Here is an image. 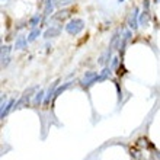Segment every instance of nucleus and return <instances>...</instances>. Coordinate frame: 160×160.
Wrapping results in <instances>:
<instances>
[{
    "mask_svg": "<svg viewBox=\"0 0 160 160\" xmlns=\"http://www.w3.org/2000/svg\"><path fill=\"white\" fill-rule=\"evenodd\" d=\"M64 29H66V32H67L68 35L76 37V35H79L80 32L84 29V21L80 19V18H73V19H70V21L66 23Z\"/></svg>",
    "mask_w": 160,
    "mask_h": 160,
    "instance_id": "obj_1",
    "label": "nucleus"
},
{
    "mask_svg": "<svg viewBox=\"0 0 160 160\" xmlns=\"http://www.w3.org/2000/svg\"><path fill=\"white\" fill-rule=\"evenodd\" d=\"M127 25H128V28L132 31H135L138 28V25H140V9L137 8V6L131 10L130 16L127 19Z\"/></svg>",
    "mask_w": 160,
    "mask_h": 160,
    "instance_id": "obj_2",
    "label": "nucleus"
},
{
    "mask_svg": "<svg viewBox=\"0 0 160 160\" xmlns=\"http://www.w3.org/2000/svg\"><path fill=\"white\" fill-rule=\"evenodd\" d=\"M98 76H99L98 72H93V70L86 72L83 79H82V82H80L82 88H90V86H93L95 83H98Z\"/></svg>",
    "mask_w": 160,
    "mask_h": 160,
    "instance_id": "obj_3",
    "label": "nucleus"
},
{
    "mask_svg": "<svg viewBox=\"0 0 160 160\" xmlns=\"http://www.w3.org/2000/svg\"><path fill=\"white\" fill-rule=\"evenodd\" d=\"M111 55H112V48H108V50H106L105 52H103V54L101 55V58H99V61H98V63L101 64V66H103V67L109 66Z\"/></svg>",
    "mask_w": 160,
    "mask_h": 160,
    "instance_id": "obj_4",
    "label": "nucleus"
},
{
    "mask_svg": "<svg viewBox=\"0 0 160 160\" xmlns=\"http://www.w3.org/2000/svg\"><path fill=\"white\" fill-rule=\"evenodd\" d=\"M28 45V37L25 35H19L15 41V50H25Z\"/></svg>",
    "mask_w": 160,
    "mask_h": 160,
    "instance_id": "obj_5",
    "label": "nucleus"
},
{
    "mask_svg": "<svg viewBox=\"0 0 160 160\" xmlns=\"http://www.w3.org/2000/svg\"><path fill=\"white\" fill-rule=\"evenodd\" d=\"M60 32H61L60 28H57V26H51V28H48V29L44 32V38L50 39V38H54V37H58Z\"/></svg>",
    "mask_w": 160,
    "mask_h": 160,
    "instance_id": "obj_6",
    "label": "nucleus"
},
{
    "mask_svg": "<svg viewBox=\"0 0 160 160\" xmlns=\"http://www.w3.org/2000/svg\"><path fill=\"white\" fill-rule=\"evenodd\" d=\"M119 42H121V37H119V29H117L114 32V35H112V38H111V42H109V48H117L118 50L119 47Z\"/></svg>",
    "mask_w": 160,
    "mask_h": 160,
    "instance_id": "obj_7",
    "label": "nucleus"
},
{
    "mask_svg": "<svg viewBox=\"0 0 160 160\" xmlns=\"http://www.w3.org/2000/svg\"><path fill=\"white\" fill-rule=\"evenodd\" d=\"M44 6H45V8H44V16H50L55 8L54 0H45V2H44Z\"/></svg>",
    "mask_w": 160,
    "mask_h": 160,
    "instance_id": "obj_8",
    "label": "nucleus"
},
{
    "mask_svg": "<svg viewBox=\"0 0 160 160\" xmlns=\"http://www.w3.org/2000/svg\"><path fill=\"white\" fill-rule=\"evenodd\" d=\"M41 21H42V15H41V13H35L34 16L31 18V21H29L31 29H34V28H38V25L41 23Z\"/></svg>",
    "mask_w": 160,
    "mask_h": 160,
    "instance_id": "obj_9",
    "label": "nucleus"
},
{
    "mask_svg": "<svg viewBox=\"0 0 160 160\" xmlns=\"http://www.w3.org/2000/svg\"><path fill=\"white\" fill-rule=\"evenodd\" d=\"M111 74H112V70H111L109 66H106V67H103V70L99 73V76H98V82H103V80H106Z\"/></svg>",
    "mask_w": 160,
    "mask_h": 160,
    "instance_id": "obj_10",
    "label": "nucleus"
},
{
    "mask_svg": "<svg viewBox=\"0 0 160 160\" xmlns=\"http://www.w3.org/2000/svg\"><path fill=\"white\" fill-rule=\"evenodd\" d=\"M148 21H150V13H148V10H143V12L140 13V25L147 26Z\"/></svg>",
    "mask_w": 160,
    "mask_h": 160,
    "instance_id": "obj_11",
    "label": "nucleus"
},
{
    "mask_svg": "<svg viewBox=\"0 0 160 160\" xmlns=\"http://www.w3.org/2000/svg\"><path fill=\"white\" fill-rule=\"evenodd\" d=\"M39 35H41V29H39V28H34V29H31V32L28 34V42H34Z\"/></svg>",
    "mask_w": 160,
    "mask_h": 160,
    "instance_id": "obj_12",
    "label": "nucleus"
},
{
    "mask_svg": "<svg viewBox=\"0 0 160 160\" xmlns=\"http://www.w3.org/2000/svg\"><path fill=\"white\" fill-rule=\"evenodd\" d=\"M44 101H45V92H44V90H39V92L37 93V95H35L34 105H35V106H39Z\"/></svg>",
    "mask_w": 160,
    "mask_h": 160,
    "instance_id": "obj_13",
    "label": "nucleus"
},
{
    "mask_svg": "<svg viewBox=\"0 0 160 160\" xmlns=\"http://www.w3.org/2000/svg\"><path fill=\"white\" fill-rule=\"evenodd\" d=\"M13 105H15V99H9V102H8V105H6V108H4V109L0 112V117H2V118H4V117H6V115L10 112V109L13 108Z\"/></svg>",
    "mask_w": 160,
    "mask_h": 160,
    "instance_id": "obj_14",
    "label": "nucleus"
},
{
    "mask_svg": "<svg viewBox=\"0 0 160 160\" xmlns=\"http://www.w3.org/2000/svg\"><path fill=\"white\" fill-rule=\"evenodd\" d=\"M72 83H73V82H67V83H64L63 86H60V88L57 89V90H55V93H54V98L60 96V95H61V93H63L64 90H66V89H68V88H70V86H72Z\"/></svg>",
    "mask_w": 160,
    "mask_h": 160,
    "instance_id": "obj_15",
    "label": "nucleus"
},
{
    "mask_svg": "<svg viewBox=\"0 0 160 160\" xmlns=\"http://www.w3.org/2000/svg\"><path fill=\"white\" fill-rule=\"evenodd\" d=\"M73 0H54L55 3V8H63V6H67V4H70Z\"/></svg>",
    "mask_w": 160,
    "mask_h": 160,
    "instance_id": "obj_16",
    "label": "nucleus"
},
{
    "mask_svg": "<svg viewBox=\"0 0 160 160\" xmlns=\"http://www.w3.org/2000/svg\"><path fill=\"white\" fill-rule=\"evenodd\" d=\"M9 54H10V47H2V60H4V58H8L9 57Z\"/></svg>",
    "mask_w": 160,
    "mask_h": 160,
    "instance_id": "obj_17",
    "label": "nucleus"
},
{
    "mask_svg": "<svg viewBox=\"0 0 160 160\" xmlns=\"http://www.w3.org/2000/svg\"><path fill=\"white\" fill-rule=\"evenodd\" d=\"M143 8H144V10H148V8H150V3H148V0H144V2H143Z\"/></svg>",
    "mask_w": 160,
    "mask_h": 160,
    "instance_id": "obj_18",
    "label": "nucleus"
},
{
    "mask_svg": "<svg viewBox=\"0 0 160 160\" xmlns=\"http://www.w3.org/2000/svg\"><path fill=\"white\" fill-rule=\"evenodd\" d=\"M114 60V61H112V67H117V66H118V60L119 58H117V57H115V58H112Z\"/></svg>",
    "mask_w": 160,
    "mask_h": 160,
    "instance_id": "obj_19",
    "label": "nucleus"
},
{
    "mask_svg": "<svg viewBox=\"0 0 160 160\" xmlns=\"http://www.w3.org/2000/svg\"><path fill=\"white\" fill-rule=\"evenodd\" d=\"M156 157L160 160V152H156Z\"/></svg>",
    "mask_w": 160,
    "mask_h": 160,
    "instance_id": "obj_20",
    "label": "nucleus"
},
{
    "mask_svg": "<svg viewBox=\"0 0 160 160\" xmlns=\"http://www.w3.org/2000/svg\"><path fill=\"white\" fill-rule=\"evenodd\" d=\"M122 2H125V0H118V3H122Z\"/></svg>",
    "mask_w": 160,
    "mask_h": 160,
    "instance_id": "obj_21",
    "label": "nucleus"
},
{
    "mask_svg": "<svg viewBox=\"0 0 160 160\" xmlns=\"http://www.w3.org/2000/svg\"><path fill=\"white\" fill-rule=\"evenodd\" d=\"M154 2H156V3H159V2H160V0H154Z\"/></svg>",
    "mask_w": 160,
    "mask_h": 160,
    "instance_id": "obj_22",
    "label": "nucleus"
}]
</instances>
